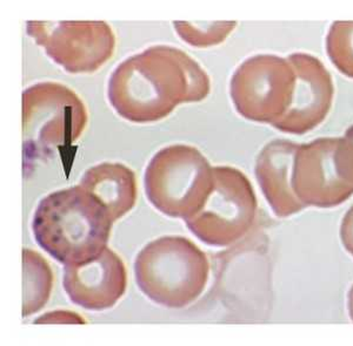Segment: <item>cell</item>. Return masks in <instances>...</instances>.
<instances>
[{
  "label": "cell",
  "mask_w": 353,
  "mask_h": 346,
  "mask_svg": "<svg viewBox=\"0 0 353 346\" xmlns=\"http://www.w3.org/2000/svg\"><path fill=\"white\" fill-rule=\"evenodd\" d=\"M113 221L108 209L81 184L51 193L33 215L38 246L64 266L96 259L108 248Z\"/></svg>",
  "instance_id": "2"
},
{
  "label": "cell",
  "mask_w": 353,
  "mask_h": 346,
  "mask_svg": "<svg viewBox=\"0 0 353 346\" xmlns=\"http://www.w3.org/2000/svg\"><path fill=\"white\" fill-rule=\"evenodd\" d=\"M296 72V87L289 109L273 127L304 136L324 122L332 107L334 86L324 64L307 53H293L288 58Z\"/></svg>",
  "instance_id": "10"
},
{
  "label": "cell",
  "mask_w": 353,
  "mask_h": 346,
  "mask_svg": "<svg viewBox=\"0 0 353 346\" xmlns=\"http://www.w3.org/2000/svg\"><path fill=\"white\" fill-rule=\"evenodd\" d=\"M214 184L204 206L186 219L197 239L211 247H228L243 239L257 216L252 183L243 171L229 166L213 167Z\"/></svg>",
  "instance_id": "7"
},
{
  "label": "cell",
  "mask_w": 353,
  "mask_h": 346,
  "mask_svg": "<svg viewBox=\"0 0 353 346\" xmlns=\"http://www.w3.org/2000/svg\"><path fill=\"white\" fill-rule=\"evenodd\" d=\"M326 52L333 66L353 79V21H334L330 26Z\"/></svg>",
  "instance_id": "15"
},
{
  "label": "cell",
  "mask_w": 353,
  "mask_h": 346,
  "mask_svg": "<svg viewBox=\"0 0 353 346\" xmlns=\"http://www.w3.org/2000/svg\"><path fill=\"white\" fill-rule=\"evenodd\" d=\"M345 138L346 139H349L350 141H352L353 142V125L352 126H350L345 131Z\"/></svg>",
  "instance_id": "20"
},
{
  "label": "cell",
  "mask_w": 353,
  "mask_h": 346,
  "mask_svg": "<svg viewBox=\"0 0 353 346\" xmlns=\"http://www.w3.org/2000/svg\"><path fill=\"white\" fill-rule=\"evenodd\" d=\"M34 323H56V324H84V319L81 318L79 314L70 311H54V312H48L45 316H41L37 318Z\"/></svg>",
  "instance_id": "17"
},
{
  "label": "cell",
  "mask_w": 353,
  "mask_h": 346,
  "mask_svg": "<svg viewBox=\"0 0 353 346\" xmlns=\"http://www.w3.org/2000/svg\"><path fill=\"white\" fill-rule=\"evenodd\" d=\"M63 283L76 305L86 310H108L126 292L128 272L121 257L108 247L88 262L65 266Z\"/></svg>",
  "instance_id": "11"
},
{
  "label": "cell",
  "mask_w": 353,
  "mask_h": 346,
  "mask_svg": "<svg viewBox=\"0 0 353 346\" xmlns=\"http://www.w3.org/2000/svg\"><path fill=\"white\" fill-rule=\"evenodd\" d=\"M292 189L305 207L327 209L353 195V142L319 138L298 146L293 161Z\"/></svg>",
  "instance_id": "6"
},
{
  "label": "cell",
  "mask_w": 353,
  "mask_h": 346,
  "mask_svg": "<svg viewBox=\"0 0 353 346\" xmlns=\"http://www.w3.org/2000/svg\"><path fill=\"white\" fill-rule=\"evenodd\" d=\"M296 72L289 60L258 54L233 73L230 94L239 116L261 124H276L292 102Z\"/></svg>",
  "instance_id": "8"
},
{
  "label": "cell",
  "mask_w": 353,
  "mask_h": 346,
  "mask_svg": "<svg viewBox=\"0 0 353 346\" xmlns=\"http://www.w3.org/2000/svg\"><path fill=\"white\" fill-rule=\"evenodd\" d=\"M23 139L26 161L52 155L71 146L88 125V111L71 88L41 83L23 91Z\"/></svg>",
  "instance_id": "5"
},
{
  "label": "cell",
  "mask_w": 353,
  "mask_h": 346,
  "mask_svg": "<svg viewBox=\"0 0 353 346\" xmlns=\"http://www.w3.org/2000/svg\"><path fill=\"white\" fill-rule=\"evenodd\" d=\"M347 311H349L350 319L353 322V285L347 292Z\"/></svg>",
  "instance_id": "19"
},
{
  "label": "cell",
  "mask_w": 353,
  "mask_h": 346,
  "mask_svg": "<svg viewBox=\"0 0 353 346\" xmlns=\"http://www.w3.org/2000/svg\"><path fill=\"white\" fill-rule=\"evenodd\" d=\"M214 184L213 167L197 148L172 144L156 153L145 171L146 196L173 219H186L204 206Z\"/></svg>",
  "instance_id": "4"
},
{
  "label": "cell",
  "mask_w": 353,
  "mask_h": 346,
  "mask_svg": "<svg viewBox=\"0 0 353 346\" xmlns=\"http://www.w3.org/2000/svg\"><path fill=\"white\" fill-rule=\"evenodd\" d=\"M341 241L343 247L353 257V206L346 211L341 223Z\"/></svg>",
  "instance_id": "18"
},
{
  "label": "cell",
  "mask_w": 353,
  "mask_h": 346,
  "mask_svg": "<svg viewBox=\"0 0 353 346\" xmlns=\"http://www.w3.org/2000/svg\"><path fill=\"white\" fill-rule=\"evenodd\" d=\"M299 144L289 140H273L256 160V179L273 214L285 219L306 208L292 189L293 161Z\"/></svg>",
  "instance_id": "12"
},
{
  "label": "cell",
  "mask_w": 353,
  "mask_h": 346,
  "mask_svg": "<svg viewBox=\"0 0 353 346\" xmlns=\"http://www.w3.org/2000/svg\"><path fill=\"white\" fill-rule=\"evenodd\" d=\"M26 32L72 74L96 72L116 48V36L105 21H28Z\"/></svg>",
  "instance_id": "9"
},
{
  "label": "cell",
  "mask_w": 353,
  "mask_h": 346,
  "mask_svg": "<svg viewBox=\"0 0 353 346\" xmlns=\"http://www.w3.org/2000/svg\"><path fill=\"white\" fill-rule=\"evenodd\" d=\"M204 68L181 50L156 45L130 56L110 76V104L123 119L149 124L170 116L176 106L209 96Z\"/></svg>",
  "instance_id": "1"
},
{
  "label": "cell",
  "mask_w": 353,
  "mask_h": 346,
  "mask_svg": "<svg viewBox=\"0 0 353 346\" xmlns=\"http://www.w3.org/2000/svg\"><path fill=\"white\" fill-rule=\"evenodd\" d=\"M53 272L41 254L23 249V317L41 311L50 299Z\"/></svg>",
  "instance_id": "14"
},
{
  "label": "cell",
  "mask_w": 353,
  "mask_h": 346,
  "mask_svg": "<svg viewBox=\"0 0 353 346\" xmlns=\"http://www.w3.org/2000/svg\"><path fill=\"white\" fill-rule=\"evenodd\" d=\"M79 184L108 209L113 222L132 210L136 204V175L123 164H97L85 171Z\"/></svg>",
  "instance_id": "13"
},
{
  "label": "cell",
  "mask_w": 353,
  "mask_h": 346,
  "mask_svg": "<svg viewBox=\"0 0 353 346\" xmlns=\"http://www.w3.org/2000/svg\"><path fill=\"white\" fill-rule=\"evenodd\" d=\"M178 36L186 44L194 47H210L224 41L237 26V21H216V23H189L174 21Z\"/></svg>",
  "instance_id": "16"
},
{
  "label": "cell",
  "mask_w": 353,
  "mask_h": 346,
  "mask_svg": "<svg viewBox=\"0 0 353 346\" xmlns=\"http://www.w3.org/2000/svg\"><path fill=\"white\" fill-rule=\"evenodd\" d=\"M210 276L208 256L183 236H163L146 244L134 261L141 292L170 309L189 307L203 294Z\"/></svg>",
  "instance_id": "3"
}]
</instances>
